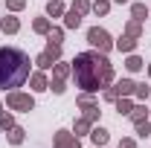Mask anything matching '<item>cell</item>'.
<instances>
[{"label":"cell","mask_w":151,"mask_h":148,"mask_svg":"<svg viewBox=\"0 0 151 148\" xmlns=\"http://www.w3.org/2000/svg\"><path fill=\"white\" fill-rule=\"evenodd\" d=\"M73 78H76V87H81L84 93H99L102 87H108L113 81V64L99 50L78 52L73 58Z\"/></svg>","instance_id":"6da1fadb"},{"label":"cell","mask_w":151,"mask_h":148,"mask_svg":"<svg viewBox=\"0 0 151 148\" xmlns=\"http://www.w3.org/2000/svg\"><path fill=\"white\" fill-rule=\"evenodd\" d=\"M29 78V55L18 47H0V90L23 87Z\"/></svg>","instance_id":"7a4b0ae2"},{"label":"cell","mask_w":151,"mask_h":148,"mask_svg":"<svg viewBox=\"0 0 151 148\" xmlns=\"http://www.w3.org/2000/svg\"><path fill=\"white\" fill-rule=\"evenodd\" d=\"M87 44L93 47V50H99V52H111L113 50V38L108 35V29H102V26H90L87 29Z\"/></svg>","instance_id":"3957f363"},{"label":"cell","mask_w":151,"mask_h":148,"mask_svg":"<svg viewBox=\"0 0 151 148\" xmlns=\"http://www.w3.org/2000/svg\"><path fill=\"white\" fill-rule=\"evenodd\" d=\"M6 105H9L12 111L29 113L32 108H35V99H32L29 93H18V90H9V96H6Z\"/></svg>","instance_id":"277c9868"},{"label":"cell","mask_w":151,"mask_h":148,"mask_svg":"<svg viewBox=\"0 0 151 148\" xmlns=\"http://www.w3.org/2000/svg\"><path fill=\"white\" fill-rule=\"evenodd\" d=\"M134 87H137V81H131V78H119L113 87H105V102H116L119 96H134Z\"/></svg>","instance_id":"5b68a950"},{"label":"cell","mask_w":151,"mask_h":148,"mask_svg":"<svg viewBox=\"0 0 151 148\" xmlns=\"http://www.w3.org/2000/svg\"><path fill=\"white\" fill-rule=\"evenodd\" d=\"M52 148H81V145H78V137L76 134H70V131H55Z\"/></svg>","instance_id":"8992f818"},{"label":"cell","mask_w":151,"mask_h":148,"mask_svg":"<svg viewBox=\"0 0 151 148\" xmlns=\"http://www.w3.org/2000/svg\"><path fill=\"white\" fill-rule=\"evenodd\" d=\"M29 84H32V90H35V93L50 90V78L44 75V70H38V73H32V75H29Z\"/></svg>","instance_id":"52a82bcc"},{"label":"cell","mask_w":151,"mask_h":148,"mask_svg":"<svg viewBox=\"0 0 151 148\" xmlns=\"http://www.w3.org/2000/svg\"><path fill=\"white\" fill-rule=\"evenodd\" d=\"M0 29H3V35H15V32L20 29V20L9 15V18H3V20H0Z\"/></svg>","instance_id":"ba28073f"},{"label":"cell","mask_w":151,"mask_h":148,"mask_svg":"<svg viewBox=\"0 0 151 148\" xmlns=\"http://www.w3.org/2000/svg\"><path fill=\"white\" fill-rule=\"evenodd\" d=\"M113 47H116L119 52H134V50H137V38H131V35H122L119 41H116V44H113Z\"/></svg>","instance_id":"9c48e42d"},{"label":"cell","mask_w":151,"mask_h":148,"mask_svg":"<svg viewBox=\"0 0 151 148\" xmlns=\"http://www.w3.org/2000/svg\"><path fill=\"white\" fill-rule=\"evenodd\" d=\"M125 35H131V38H142V20H137V18H131L128 23H125Z\"/></svg>","instance_id":"30bf717a"},{"label":"cell","mask_w":151,"mask_h":148,"mask_svg":"<svg viewBox=\"0 0 151 148\" xmlns=\"http://www.w3.org/2000/svg\"><path fill=\"white\" fill-rule=\"evenodd\" d=\"M81 18H84V15H78L76 9H70V12H64V26H67V29H78V26H81Z\"/></svg>","instance_id":"8fae6325"},{"label":"cell","mask_w":151,"mask_h":148,"mask_svg":"<svg viewBox=\"0 0 151 148\" xmlns=\"http://www.w3.org/2000/svg\"><path fill=\"white\" fill-rule=\"evenodd\" d=\"M128 116H131L134 125H137V122H145V119H148V108H145V105H134Z\"/></svg>","instance_id":"7c38bea8"},{"label":"cell","mask_w":151,"mask_h":148,"mask_svg":"<svg viewBox=\"0 0 151 148\" xmlns=\"http://www.w3.org/2000/svg\"><path fill=\"white\" fill-rule=\"evenodd\" d=\"M70 73H73L70 64H64V61H55V64H52V78H61V81H64Z\"/></svg>","instance_id":"4fadbf2b"},{"label":"cell","mask_w":151,"mask_h":148,"mask_svg":"<svg viewBox=\"0 0 151 148\" xmlns=\"http://www.w3.org/2000/svg\"><path fill=\"white\" fill-rule=\"evenodd\" d=\"M90 139H93L96 145H108V139H111V137H108V131L99 125V128H93V131H90Z\"/></svg>","instance_id":"5bb4252c"},{"label":"cell","mask_w":151,"mask_h":148,"mask_svg":"<svg viewBox=\"0 0 151 148\" xmlns=\"http://www.w3.org/2000/svg\"><path fill=\"white\" fill-rule=\"evenodd\" d=\"M125 70H128V73H139V70H142V58H139V55H134V52H128Z\"/></svg>","instance_id":"9a60e30c"},{"label":"cell","mask_w":151,"mask_h":148,"mask_svg":"<svg viewBox=\"0 0 151 148\" xmlns=\"http://www.w3.org/2000/svg\"><path fill=\"white\" fill-rule=\"evenodd\" d=\"M47 15H50V18H61V15H64V3H61V0H50V3H47Z\"/></svg>","instance_id":"2e32d148"},{"label":"cell","mask_w":151,"mask_h":148,"mask_svg":"<svg viewBox=\"0 0 151 148\" xmlns=\"http://www.w3.org/2000/svg\"><path fill=\"white\" fill-rule=\"evenodd\" d=\"M131 99H128V96H119V99H116V111H119V116H128V113H131Z\"/></svg>","instance_id":"e0dca14e"},{"label":"cell","mask_w":151,"mask_h":148,"mask_svg":"<svg viewBox=\"0 0 151 148\" xmlns=\"http://www.w3.org/2000/svg\"><path fill=\"white\" fill-rule=\"evenodd\" d=\"M131 15L137 20H145L148 18V6H145V3H131Z\"/></svg>","instance_id":"ac0fdd59"},{"label":"cell","mask_w":151,"mask_h":148,"mask_svg":"<svg viewBox=\"0 0 151 148\" xmlns=\"http://www.w3.org/2000/svg\"><path fill=\"white\" fill-rule=\"evenodd\" d=\"M32 29H35L38 35H47V32L52 29V23H50L47 18H35V23H32Z\"/></svg>","instance_id":"d6986e66"},{"label":"cell","mask_w":151,"mask_h":148,"mask_svg":"<svg viewBox=\"0 0 151 148\" xmlns=\"http://www.w3.org/2000/svg\"><path fill=\"white\" fill-rule=\"evenodd\" d=\"M44 52L52 58V61H61V44H52V41H47V50H44Z\"/></svg>","instance_id":"ffe728a7"},{"label":"cell","mask_w":151,"mask_h":148,"mask_svg":"<svg viewBox=\"0 0 151 148\" xmlns=\"http://www.w3.org/2000/svg\"><path fill=\"white\" fill-rule=\"evenodd\" d=\"M23 137H26V131H23V128H18V125L9 131V142H12V145H20V142H23Z\"/></svg>","instance_id":"44dd1931"},{"label":"cell","mask_w":151,"mask_h":148,"mask_svg":"<svg viewBox=\"0 0 151 148\" xmlns=\"http://www.w3.org/2000/svg\"><path fill=\"white\" fill-rule=\"evenodd\" d=\"M81 111H84V119H90V122H96V119H99V113H102V111H99V105H96V102H93V105H84Z\"/></svg>","instance_id":"7402d4cb"},{"label":"cell","mask_w":151,"mask_h":148,"mask_svg":"<svg viewBox=\"0 0 151 148\" xmlns=\"http://www.w3.org/2000/svg\"><path fill=\"white\" fill-rule=\"evenodd\" d=\"M90 125H93V122H90V119H84V116H81V119H78V122H76V137H84V134H90Z\"/></svg>","instance_id":"603a6c76"},{"label":"cell","mask_w":151,"mask_h":148,"mask_svg":"<svg viewBox=\"0 0 151 148\" xmlns=\"http://www.w3.org/2000/svg\"><path fill=\"white\" fill-rule=\"evenodd\" d=\"M134 96H137L139 102H145V99L151 96V87L145 84V81H142V84H137V87H134Z\"/></svg>","instance_id":"cb8c5ba5"},{"label":"cell","mask_w":151,"mask_h":148,"mask_svg":"<svg viewBox=\"0 0 151 148\" xmlns=\"http://www.w3.org/2000/svg\"><path fill=\"white\" fill-rule=\"evenodd\" d=\"M73 9L78 12V15H87V12H93V3H90V0H76Z\"/></svg>","instance_id":"d4e9b609"},{"label":"cell","mask_w":151,"mask_h":148,"mask_svg":"<svg viewBox=\"0 0 151 148\" xmlns=\"http://www.w3.org/2000/svg\"><path fill=\"white\" fill-rule=\"evenodd\" d=\"M15 128V116L12 113H0V131H12Z\"/></svg>","instance_id":"484cf974"},{"label":"cell","mask_w":151,"mask_h":148,"mask_svg":"<svg viewBox=\"0 0 151 148\" xmlns=\"http://www.w3.org/2000/svg\"><path fill=\"white\" fill-rule=\"evenodd\" d=\"M47 41H52V44H61V41H64V29H58V26H52V29L47 32Z\"/></svg>","instance_id":"4316f807"},{"label":"cell","mask_w":151,"mask_h":148,"mask_svg":"<svg viewBox=\"0 0 151 148\" xmlns=\"http://www.w3.org/2000/svg\"><path fill=\"white\" fill-rule=\"evenodd\" d=\"M93 12H96V15H108V12H111V0H96Z\"/></svg>","instance_id":"83f0119b"},{"label":"cell","mask_w":151,"mask_h":148,"mask_svg":"<svg viewBox=\"0 0 151 148\" xmlns=\"http://www.w3.org/2000/svg\"><path fill=\"white\" fill-rule=\"evenodd\" d=\"M134 128H137V134H139V137H148V134H151V122H148V119H145V122H137Z\"/></svg>","instance_id":"f1b7e54d"},{"label":"cell","mask_w":151,"mask_h":148,"mask_svg":"<svg viewBox=\"0 0 151 148\" xmlns=\"http://www.w3.org/2000/svg\"><path fill=\"white\" fill-rule=\"evenodd\" d=\"M50 87H52V93H55V96H61V93L67 90V87H64V81H61V78H52V81H50Z\"/></svg>","instance_id":"f546056e"},{"label":"cell","mask_w":151,"mask_h":148,"mask_svg":"<svg viewBox=\"0 0 151 148\" xmlns=\"http://www.w3.org/2000/svg\"><path fill=\"white\" fill-rule=\"evenodd\" d=\"M6 6H9L12 12H20V9L26 6V0H6Z\"/></svg>","instance_id":"4dcf8cb0"},{"label":"cell","mask_w":151,"mask_h":148,"mask_svg":"<svg viewBox=\"0 0 151 148\" xmlns=\"http://www.w3.org/2000/svg\"><path fill=\"white\" fill-rule=\"evenodd\" d=\"M119 148H137V142H134V139H122V142H119Z\"/></svg>","instance_id":"1f68e13d"},{"label":"cell","mask_w":151,"mask_h":148,"mask_svg":"<svg viewBox=\"0 0 151 148\" xmlns=\"http://www.w3.org/2000/svg\"><path fill=\"white\" fill-rule=\"evenodd\" d=\"M113 3H131V0H113Z\"/></svg>","instance_id":"d6a6232c"},{"label":"cell","mask_w":151,"mask_h":148,"mask_svg":"<svg viewBox=\"0 0 151 148\" xmlns=\"http://www.w3.org/2000/svg\"><path fill=\"white\" fill-rule=\"evenodd\" d=\"M0 113H3V102H0Z\"/></svg>","instance_id":"836d02e7"},{"label":"cell","mask_w":151,"mask_h":148,"mask_svg":"<svg viewBox=\"0 0 151 148\" xmlns=\"http://www.w3.org/2000/svg\"><path fill=\"white\" fill-rule=\"evenodd\" d=\"M148 78H151V67H148Z\"/></svg>","instance_id":"e575fe53"}]
</instances>
